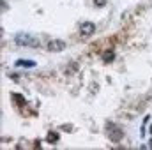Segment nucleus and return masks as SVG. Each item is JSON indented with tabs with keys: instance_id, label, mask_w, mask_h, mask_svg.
<instances>
[{
	"instance_id": "obj_1",
	"label": "nucleus",
	"mask_w": 152,
	"mask_h": 150,
	"mask_svg": "<svg viewBox=\"0 0 152 150\" xmlns=\"http://www.w3.org/2000/svg\"><path fill=\"white\" fill-rule=\"evenodd\" d=\"M14 41H16V44H19V46H30V48H35V46L39 44L37 37H34V35H30V34H25V32L18 34Z\"/></svg>"
},
{
	"instance_id": "obj_2",
	"label": "nucleus",
	"mask_w": 152,
	"mask_h": 150,
	"mask_svg": "<svg viewBox=\"0 0 152 150\" xmlns=\"http://www.w3.org/2000/svg\"><path fill=\"white\" fill-rule=\"evenodd\" d=\"M104 131H106L108 138H110L112 141H120L122 140V129H119V125H115L113 122H106Z\"/></svg>"
},
{
	"instance_id": "obj_3",
	"label": "nucleus",
	"mask_w": 152,
	"mask_h": 150,
	"mask_svg": "<svg viewBox=\"0 0 152 150\" xmlns=\"http://www.w3.org/2000/svg\"><path fill=\"white\" fill-rule=\"evenodd\" d=\"M46 48H48V51H51V53H58V51H62L64 48H66V42H64L62 39H51V41H48Z\"/></svg>"
},
{
	"instance_id": "obj_4",
	"label": "nucleus",
	"mask_w": 152,
	"mask_h": 150,
	"mask_svg": "<svg viewBox=\"0 0 152 150\" xmlns=\"http://www.w3.org/2000/svg\"><path fill=\"white\" fill-rule=\"evenodd\" d=\"M80 32H81V35H83V37H90V35L96 32V25H94V23H90V21H85V23H81V25H80Z\"/></svg>"
},
{
	"instance_id": "obj_5",
	"label": "nucleus",
	"mask_w": 152,
	"mask_h": 150,
	"mask_svg": "<svg viewBox=\"0 0 152 150\" xmlns=\"http://www.w3.org/2000/svg\"><path fill=\"white\" fill-rule=\"evenodd\" d=\"M37 64L34 60H23V58H19L16 60V67H25V69H30V67H35Z\"/></svg>"
},
{
	"instance_id": "obj_6",
	"label": "nucleus",
	"mask_w": 152,
	"mask_h": 150,
	"mask_svg": "<svg viewBox=\"0 0 152 150\" xmlns=\"http://www.w3.org/2000/svg\"><path fill=\"white\" fill-rule=\"evenodd\" d=\"M46 141H48V143H51V145H55V143L58 141V134H57V133H53V131H50V133H48V136H46Z\"/></svg>"
},
{
	"instance_id": "obj_7",
	"label": "nucleus",
	"mask_w": 152,
	"mask_h": 150,
	"mask_svg": "<svg viewBox=\"0 0 152 150\" xmlns=\"http://www.w3.org/2000/svg\"><path fill=\"white\" fill-rule=\"evenodd\" d=\"M12 99H14V101H16L18 104H25V99H23V97H21L19 94H12Z\"/></svg>"
},
{
	"instance_id": "obj_8",
	"label": "nucleus",
	"mask_w": 152,
	"mask_h": 150,
	"mask_svg": "<svg viewBox=\"0 0 152 150\" xmlns=\"http://www.w3.org/2000/svg\"><path fill=\"white\" fill-rule=\"evenodd\" d=\"M113 58H115V53H113V51H108V53L104 55V62H112Z\"/></svg>"
},
{
	"instance_id": "obj_9",
	"label": "nucleus",
	"mask_w": 152,
	"mask_h": 150,
	"mask_svg": "<svg viewBox=\"0 0 152 150\" xmlns=\"http://www.w3.org/2000/svg\"><path fill=\"white\" fill-rule=\"evenodd\" d=\"M104 4H106V0H94V6L96 7H103Z\"/></svg>"
},
{
	"instance_id": "obj_10",
	"label": "nucleus",
	"mask_w": 152,
	"mask_h": 150,
	"mask_svg": "<svg viewBox=\"0 0 152 150\" xmlns=\"http://www.w3.org/2000/svg\"><path fill=\"white\" fill-rule=\"evenodd\" d=\"M150 134H152V125H150Z\"/></svg>"
},
{
	"instance_id": "obj_11",
	"label": "nucleus",
	"mask_w": 152,
	"mask_h": 150,
	"mask_svg": "<svg viewBox=\"0 0 152 150\" xmlns=\"http://www.w3.org/2000/svg\"><path fill=\"white\" fill-rule=\"evenodd\" d=\"M150 148H152V141H150Z\"/></svg>"
}]
</instances>
